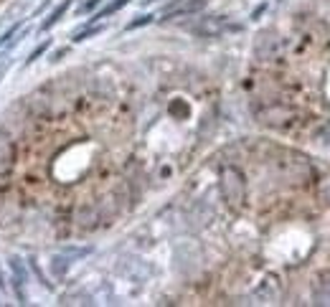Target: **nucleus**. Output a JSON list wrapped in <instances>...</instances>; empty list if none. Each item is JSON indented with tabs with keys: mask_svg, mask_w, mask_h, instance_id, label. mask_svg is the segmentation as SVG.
<instances>
[{
	"mask_svg": "<svg viewBox=\"0 0 330 307\" xmlns=\"http://www.w3.org/2000/svg\"><path fill=\"white\" fill-rule=\"evenodd\" d=\"M99 31H102V26H97V28H86V31L76 33V38H74V41H84V38H89V36H94V33H99Z\"/></svg>",
	"mask_w": 330,
	"mask_h": 307,
	"instance_id": "39448f33",
	"label": "nucleus"
},
{
	"mask_svg": "<svg viewBox=\"0 0 330 307\" xmlns=\"http://www.w3.org/2000/svg\"><path fill=\"white\" fill-rule=\"evenodd\" d=\"M69 5H71V0H66V3H61V5H59V8H56V10H54V13H51L46 20H43V26H41V28H43V31H49L51 26H56L59 20H61V15L66 13V8H69Z\"/></svg>",
	"mask_w": 330,
	"mask_h": 307,
	"instance_id": "f03ea898",
	"label": "nucleus"
},
{
	"mask_svg": "<svg viewBox=\"0 0 330 307\" xmlns=\"http://www.w3.org/2000/svg\"><path fill=\"white\" fill-rule=\"evenodd\" d=\"M0 76H3V69H0Z\"/></svg>",
	"mask_w": 330,
	"mask_h": 307,
	"instance_id": "6e6552de",
	"label": "nucleus"
},
{
	"mask_svg": "<svg viewBox=\"0 0 330 307\" xmlns=\"http://www.w3.org/2000/svg\"><path fill=\"white\" fill-rule=\"evenodd\" d=\"M97 3H102V0H89V3H86V5L81 8V10H84V13H86V10H92V8H94Z\"/></svg>",
	"mask_w": 330,
	"mask_h": 307,
	"instance_id": "0eeeda50",
	"label": "nucleus"
},
{
	"mask_svg": "<svg viewBox=\"0 0 330 307\" xmlns=\"http://www.w3.org/2000/svg\"><path fill=\"white\" fill-rule=\"evenodd\" d=\"M152 20V15H140L137 20H132V23L127 26V31H132V28H140V26H145V23H150Z\"/></svg>",
	"mask_w": 330,
	"mask_h": 307,
	"instance_id": "20e7f679",
	"label": "nucleus"
},
{
	"mask_svg": "<svg viewBox=\"0 0 330 307\" xmlns=\"http://www.w3.org/2000/svg\"><path fill=\"white\" fill-rule=\"evenodd\" d=\"M206 3H208V0H191V3H186V5L168 8V10H165V18H173V15H191V13H196V10H201Z\"/></svg>",
	"mask_w": 330,
	"mask_h": 307,
	"instance_id": "f257e3e1",
	"label": "nucleus"
},
{
	"mask_svg": "<svg viewBox=\"0 0 330 307\" xmlns=\"http://www.w3.org/2000/svg\"><path fill=\"white\" fill-rule=\"evenodd\" d=\"M130 3V0H112V3H109L107 8H102L97 15H94V20H99V18H107V15H112V13H117L120 8H125Z\"/></svg>",
	"mask_w": 330,
	"mask_h": 307,
	"instance_id": "7ed1b4c3",
	"label": "nucleus"
},
{
	"mask_svg": "<svg viewBox=\"0 0 330 307\" xmlns=\"http://www.w3.org/2000/svg\"><path fill=\"white\" fill-rule=\"evenodd\" d=\"M46 49H49V41H46V43H41V46H38V49H36V51H33L31 56H28V61H26V63H31V61H36V59H38V56H41L43 51H46Z\"/></svg>",
	"mask_w": 330,
	"mask_h": 307,
	"instance_id": "423d86ee",
	"label": "nucleus"
}]
</instances>
